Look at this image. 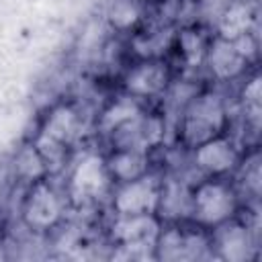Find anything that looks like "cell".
<instances>
[{"instance_id":"cell-1","label":"cell","mask_w":262,"mask_h":262,"mask_svg":"<svg viewBox=\"0 0 262 262\" xmlns=\"http://www.w3.org/2000/svg\"><path fill=\"white\" fill-rule=\"evenodd\" d=\"M239 209V194L225 178L203 176L190 188V215L188 219L201 229H215L233 219Z\"/></svg>"},{"instance_id":"cell-2","label":"cell","mask_w":262,"mask_h":262,"mask_svg":"<svg viewBox=\"0 0 262 262\" xmlns=\"http://www.w3.org/2000/svg\"><path fill=\"white\" fill-rule=\"evenodd\" d=\"M227 104L219 92H196L180 113V137L186 147H194L227 129Z\"/></svg>"},{"instance_id":"cell-3","label":"cell","mask_w":262,"mask_h":262,"mask_svg":"<svg viewBox=\"0 0 262 262\" xmlns=\"http://www.w3.org/2000/svg\"><path fill=\"white\" fill-rule=\"evenodd\" d=\"M82 129L80 113L70 104H57L45 117V123L35 137L33 145L43 156L47 168L51 164H61L66 158V149L76 141Z\"/></svg>"},{"instance_id":"cell-4","label":"cell","mask_w":262,"mask_h":262,"mask_svg":"<svg viewBox=\"0 0 262 262\" xmlns=\"http://www.w3.org/2000/svg\"><path fill=\"white\" fill-rule=\"evenodd\" d=\"M162 231V219L156 213L115 215L111 223V239L129 258H145L147 250L156 256V242Z\"/></svg>"},{"instance_id":"cell-5","label":"cell","mask_w":262,"mask_h":262,"mask_svg":"<svg viewBox=\"0 0 262 262\" xmlns=\"http://www.w3.org/2000/svg\"><path fill=\"white\" fill-rule=\"evenodd\" d=\"M160 194H162V178L154 172H145L139 178L113 184L111 209L115 215L158 213Z\"/></svg>"},{"instance_id":"cell-6","label":"cell","mask_w":262,"mask_h":262,"mask_svg":"<svg viewBox=\"0 0 262 262\" xmlns=\"http://www.w3.org/2000/svg\"><path fill=\"white\" fill-rule=\"evenodd\" d=\"M61 215H63L61 194L45 178L33 182L23 199V209H20L23 223L31 231L41 233L53 229L59 223Z\"/></svg>"},{"instance_id":"cell-7","label":"cell","mask_w":262,"mask_h":262,"mask_svg":"<svg viewBox=\"0 0 262 262\" xmlns=\"http://www.w3.org/2000/svg\"><path fill=\"white\" fill-rule=\"evenodd\" d=\"M113 188V180L106 170L104 156L100 154H84L70 172L68 194L76 203L98 201L108 194Z\"/></svg>"},{"instance_id":"cell-8","label":"cell","mask_w":262,"mask_h":262,"mask_svg":"<svg viewBox=\"0 0 262 262\" xmlns=\"http://www.w3.org/2000/svg\"><path fill=\"white\" fill-rule=\"evenodd\" d=\"M192 166L203 176L209 178H225L239 166V147L227 135H215L192 147Z\"/></svg>"},{"instance_id":"cell-9","label":"cell","mask_w":262,"mask_h":262,"mask_svg":"<svg viewBox=\"0 0 262 262\" xmlns=\"http://www.w3.org/2000/svg\"><path fill=\"white\" fill-rule=\"evenodd\" d=\"M170 82H172L170 68L162 57L139 59L125 72L123 88H125V94L135 96L139 100H147V98L166 94Z\"/></svg>"},{"instance_id":"cell-10","label":"cell","mask_w":262,"mask_h":262,"mask_svg":"<svg viewBox=\"0 0 262 262\" xmlns=\"http://www.w3.org/2000/svg\"><path fill=\"white\" fill-rule=\"evenodd\" d=\"M209 246L215 248V254L221 260L244 262L252 256L254 239L250 227L242 221H235L233 217L213 229V235L209 237Z\"/></svg>"},{"instance_id":"cell-11","label":"cell","mask_w":262,"mask_h":262,"mask_svg":"<svg viewBox=\"0 0 262 262\" xmlns=\"http://www.w3.org/2000/svg\"><path fill=\"white\" fill-rule=\"evenodd\" d=\"M199 229L190 231V229H184L180 225L162 227L158 242H156V258H160V260L196 258L199 250L209 246V237H205Z\"/></svg>"},{"instance_id":"cell-12","label":"cell","mask_w":262,"mask_h":262,"mask_svg":"<svg viewBox=\"0 0 262 262\" xmlns=\"http://www.w3.org/2000/svg\"><path fill=\"white\" fill-rule=\"evenodd\" d=\"M205 63L209 66L213 78L225 82V80L237 78V76L246 70L248 59L239 53V49H237V45H235L233 41L215 37V39L207 45Z\"/></svg>"},{"instance_id":"cell-13","label":"cell","mask_w":262,"mask_h":262,"mask_svg":"<svg viewBox=\"0 0 262 262\" xmlns=\"http://www.w3.org/2000/svg\"><path fill=\"white\" fill-rule=\"evenodd\" d=\"M145 113L143 104L139 98L135 96H119L115 98L98 117V129L104 135L115 137L117 133H121L125 127H129L133 121H137L141 115Z\"/></svg>"},{"instance_id":"cell-14","label":"cell","mask_w":262,"mask_h":262,"mask_svg":"<svg viewBox=\"0 0 262 262\" xmlns=\"http://www.w3.org/2000/svg\"><path fill=\"white\" fill-rule=\"evenodd\" d=\"M104 162H106V170L113 184L133 180L149 172L147 151H141L135 147H115V151L108 154Z\"/></svg>"},{"instance_id":"cell-15","label":"cell","mask_w":262,"mask_h":262,"mask_svg":"<svg viewBox=\"0 0 262 262\" xmlns=\"http://www.w3.org/2000/svg\"><path fill=\"white\" fill-rule=\"evenodd\" d=\"M164 221H180L190 215V188L180 180H162L158 213Z\"/></svg>"},{"instance_id":"cell-16","label":"cell","mask_w":262,"mask_h":262,"mask_svg":"<svg viewBox=\"0 0 262 262\" xmlns=\"http://www.w3.org/2000/svg\"><path fill=\"white\" fill-rule=\"evenodd\" d=\"M174 35L176 33H172L170 27H162L147 33H135L131 39V49L137 59H160L174 45Z\"/></svg>"},{"instance_id":"cell-17","label":"cell","mask_w":262,"mask_h":262,"mask_svg":"<svg viewBox=\"0 0 262 262\" xmlns=\"http://www.w3.org/2000/svg\"><path fill=\"white\" fill-rule=\"evenodd\" d=\"M174 45L186 68H199L205 63L209 41L196 27H184L174 35Z\"/></svg>"},{"instance_id":"cell-18","label":"cell","mask_w":262,"mask_h":262,"mask_svg":"<svg viewBox=\"0 0 262 262\" xmlns=\"http://www.w3.org/2000/svg\"><path fill=\"white\" fill-rule=\"evenodd\" d=\"M250 27H252V10L248 4L244 2H231L219 16V35L221 39H227V41H233L246 33H250Z\"/></svg>"},{"instance_id":"cell-19","label":"cell","mask_w":262,"mask_h":262,"mask_svg":"<svg viewBox=\"0 0 262 262\" xmlns=\"http://www.w3.org/2000/svg\"><path fill=\"white\" fill-rule=\"evenodd\" d=\"M141 4L137 0H113L106 8V20L113 31L129 33L141 20Z\"/></svg>"},{"instance_id":"cell-20","label":"cell","mask_w":262,"mask_h":262,"mask_svg":"<svg viewBox=\"0 0 262 262\" xmlns=\"http://www.w3.org/2000/svg\"><path fill=\"white\" fill-rule=\"evenodd\" d=\"M14 174L20 178V180H27V182H37L41 178H45V174L49 172L43 156L39 154V149L29 143L25 147L18 149V154L14 156Z\"/></svg>"}]
</instances>
